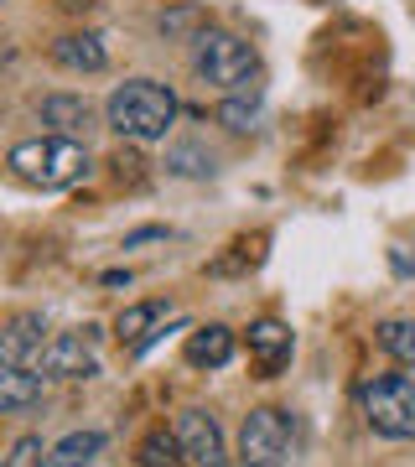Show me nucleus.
Returning <instances> with one entry per match:
<instances>
[{
    "instance_id": "f257e3e1",
    "label": "nucleus",
    "mask_w": 415,
    "mask_h": 467,
    "mask_svg": "<svg viewBox=\"0 0 415 467\" xmlns=\"http://www.w3.org/2000/svg\"><path fill=\"white\" fill-rule=\"evenodd\" d=\"M109 130L130 135V140H166L171 119H177V94L156 78H125L104 104Z\"/></svg>"
},
{
    "instance_id": "f03ea898",
    "label": "nucleus",
    "mask_w": 415,
    "mask_h": 467,
    "mask_svg": "<svg viewBox=\"0 0 415 467\" xmlns=\"http://www.w3.org/2000/svg\"><path fill=\"white\" fill-rule=\"evenodd\" d=\"M5 167H11L16 182L57 192V187H73L88 177V150H83V140L47 135V140H21V146H11V161Z\"/></svg>"
},
{
    "instance_id": "7ed1b4c3",
    "label": "nucleus",
    "mask_w": 415,
    "mask_h": 467,
    "mask_svg": "<svg viewBox=\"0 0 415 467\" xmlns=\"http://www.w3.org/2000/svg\"><path fill=\"white\" fill-rule=\"evenodd\" d=\"M192 73L213 88H239L260 73V57H254V47H249L244 36L208 26V32L192 36Z\"/></svg>"
},
{
    "instance_id": "20e7f679",
    "label": "nucleus",
    "mask_w": 415,
    "mask_h": 467,
    "mask_svg": "<svg viewBox=\"0 0 415 467\" xmlns=\"http://www.w3.org/2000/svg\"><path fill=\"white\" fill-rule=\"evenodd\" d=\"M364 420L389 441H415V379L405 374H379L358 389Z\"/></svg>"
},
{
    "instance_id": "39448f33",
    "label": "nucleus",
    "mask_w": 415,
    "mask_h": 467,
    "mask_svg": "<svg viewBox=\"0 0 415 467\" xmlns=\"http://www.w3.org/2000/svg\"><path fill=\"white\" fill-rule=\"evenodd\" d=\"M291 451H296V420L275 405L249 410L239 426V467H291Z\"/></svg>"
},
{
    "instance_id": "423d86ee",
    "label": "nucleus",
    "mask_w": 415,
    "mask_h": 467,
    "mask_svg": "<svg viewBox=\"0 0 415 467\" xmlns=\"http://www.w3.org/2000/svg\"><path fill=\"white\" fill-rule=\"evenodd\" d=\"M36 368L52 374V379H94V374H99V358H94V327L47 337V348L36 353Z\"/></svg>"
},
{
    "instance_id": "0eeeda50",
    "label": "nucleus",
    "mask_w": 415,
    "mask_h": 467,
    "mask_svg": "<svg viewBox=\"0 0 415 467\" xmlns=\"http://www.w3.org/2000/svg\"><path fill=\"white\" fill-rule=\"evenodd\" d=\"M177 436H182V451L192 467H229V451H223V431L208 410H182L177 416Z\"/></svg>"
},
{
    "instance_id": "6e6552de",
    "label": "nucleus",
    "mask_w": 415,
    "mask_h": 467,
    "mask_svg": "<svg viewBox=\"0 0 415 467\" xmlns=\"http://www.w3.org/2000/svg\"><path fill=\"white\" fill-rule=\"evenodd\" d=\"M291 348H296V337H291L285 322H275V317L249 322V353H254V364H260L265 379H275V374L291 364Z\"/></svg>"
},
{
    "instance_id": "1a4fd4ad",
    "label": "nucleus",
    "mask_w": 415,
    "mask_h": 467,
    "mask_svg": "<svg viewBox=\"0 0 415 467\" xmlns=\"http://www.w3.org/2000/svg\"><path fill=\"white\" fill-rule=\"evenodd\" d=\"M52 63L67 67V73H99L109 63V52H104V36L99 32H67L52 42Z\"/></svg>"
},
{
    "instance_id": "9d476101",
    "label": "nucleus",
    "mask_w": 415,
    "mask_h": 467,
    "mask_svg": "<svg viewBox=\"0 0 415 467\" xmlns=\"http://www.w3.org/2000/svg\"><path fill=\"white\" fill-rule=\"evenodd\" d=\"M47 322L36 317V312H21V317L5 322V333H0V364H26L36 353L47 348Z\"/></svg>"
},
{
    "instance_id": "9b49d317",
    "label": "nucleus",
    "mask_w": 415,
    "mask_h": 467,
    "mask_svg": "<svg viewBox=\"0 0 415 467\" xmlns=\"http://www.w3.org/2000/svg\"><path fill=\"white\" fill-rule=\"evenodd\" d=\"M42 125H52L67 140H78V135L94 130V104L78 99V94H47L42 99Z\"/></svg>"
},
{
    "instance_id": "f8f14e48",
    "label": "nucleus",
    "mask_w": 415,
    "mask_h": 467,
    "mask_svg": "<svg viewBox=\"0 0 415 467\" xmlns=\"http://www.w3.org/2000/svg\"><path fill=\"white\" fill-rule=\"evenodd\" d=\"M42 400V368H26V364H0V410L5 416H21Z\"/></svg>"
},
{
    "instance_id": "ddd939ff",
    "label": "nucleus",
    "mask_w": 415,
    "mask_h": 467,
    "mask_svg": "<svg viewBox=\"0 0 415 467\" xmlns=\"http://www.w3.org/2000/svg\"><path fill=\"white\" fill-rule=\"evenodd\" d=\"M229 358H233V333L229 327L208 322V327H198V333L187 337V364L192 368H223Z\"/></svg>"
},
{
    "instance_id": "4468645a",
    "label": "nucleus",
    "mask_w": 415,
    "mask_h": 467,
    "mask_svg": "<svg viewBox=\"0 0 415 467\" xmlns=\"http://www.w3.org/2000/svg\"><path fill=\"white\" fill-rule=\"evenodd\" d=\"M166 317V301H135V306H125L115 317V337L119 343H130V348H140L150 333H156V322Z\"/></svg>"
},
{
    "instance_id": "2eb2a0df",
    "label": "nucleus",
    "mask_w": 415,
    "mask_h": 467,
    "mask_svg": "<svg viewBox=\"0 0 415 467\" xmlns=\"http://www.w3.org/2000/svg\"><path fill=\"white\" fill-rule=\"evenodd\" d=\"M99 451H104L99 431H73V436H63V441L47 451V467H88Z\"/></svg>"
},
{
    "instance_id": "dca6fc26",
    "label": "nucleus",
    "mask_w": 415,
    "mask_h": 467,
    "mask_svg": "<svg viewBox=\"0 0 415 467\" xmlns=\"http://www.w3.org/2000/svg\"><path fill=\"white\" fill-rule=\"evenodd\" d=\"M182 457H187L182 436L156 426V431H146V441H140V451H135V467H177Z\"/></svg>"
},
{
    "instance_id": "f3484780",
    "label": "nucleus",
    "mask_w": 415,
    "mask_h": 467,
    "mask_svg": "<svg viewBox=\"0 0 415 467\" xmlns=\"http://www.w3.org/2000/svg\"><path fill=\"white\" fill-rule=\"evenodd\" d=\"M166 167L177 171V177H213L218 161H213V150H202V146H171V156H166Z\"/></svg>"
},
{
    "instance_id": "a211bd4d",
    "label": "nucleus",
    "mask_w": 415,
    "mask_h": 467,
    "mask_svg": "<svg viewBox=\"0 0 415 467\" xmlns=\"http://www.w3.org/2000/svg\"><path fill=\"white\" fill-rule=\"evenodd\" d=\"M379 348L395 358V364L415 368V322H384L379 327Z\"/></svg>"
},
{
    "instance_id": "6ab92c4d",
    "label": "nucleus",
    "mask_w": 415,
    "mask_h": 467,
    "mask_svg": "<svg viewBox=\"0 0 415 467\" xmlns=\"http://www.w3.org/2000/svg\"><path fill=\"white\" fill-rule=\"evenodd\" d=\"M218 119H223L233 135H244V130H254V125H260V104H249V99H223V104H218Z\"/></svg>"
},
{
    "instance_id": "aec40b11",
    "label": "nucleus",
    "mask_w": 415,
    "mask_h": 467,
    "mask_svg": "<svg viewBox=\"0 0 415 467\" xmlns=\"http://www.w3.org/2000/svg\"><path fill=\"white\" fill-rule=\"evenodd\" d=\"M0 467H47V447H42V436H16Z\"/></svg>"
},
{
    "instance_id": "412c9836",
    "label": "nucleus",
    "mask_w": 415,
    "mask_h": 467,
    "mask_svg": "<svg viewBox=\"0 0 415 467\" xmlns=\"http://www.w3.org/2000/svg\"><path fill=\"white\" fill-rule=\"evenodd\" d=\"M187 26H198V11H171V16H161V32L166 36H182Z\"/></svg>"
}]
</instances>
